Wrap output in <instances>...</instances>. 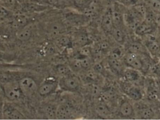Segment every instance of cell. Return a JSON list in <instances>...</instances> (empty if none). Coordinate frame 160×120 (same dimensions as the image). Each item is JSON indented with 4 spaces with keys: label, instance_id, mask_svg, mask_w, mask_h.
<instances>
[{
    "label": "cell",
    "instance_id": "obj_40",
    "mask_svg": "<svg viewBox=\"0 0 160 120\" xmlns=\"http://www.w3.org/2000/svg\"><path fill=\"white\" fill-rule=\"evenodd\" d=\"M8 15V11L5 8L0 7V17H4Z\"/></svg>",
    "mask_w": 160,
    "mask_h": 120
},
{
    "label": "cell",
    "instance_id": "obj_2",
    "mask_svg": "<svg viewBox=\"0 0 160 120\" xmlns=\"http://www.w3.org/2000/svg\"><path fill=\"white\" fill-rule=\"evenodd\" d=\"M64 16L67 22L76 27L84 26L90 20L84 13L77 11H67Z\"/></svg>",
    "mask_w": 160,
    "mask_h": 120
},
{
    "label": "cell",
    "instance_id": "obj_18",
    "mask_svg": "<svg viewBox=\"0 0 160 120\" xmlns=\"http://www.w3.org/2000/svg\"><path fill=\"white\" fill-rule=\"evenodd\" d=\"M110 34L114 40L118 44H122L125 40V35L121 28L113 27Z\"/></svg>",
    "mask_w": 160,
    "mask_h": 120
},
{
    "label": "cell",
    "instance_id": "obj_25",
    "mask_svg": "<svg viewBox=\"0 0 160 120\" xmlns=\"http://www.w3.org/2000/svg\"><path fill=\"white\" fill-rule=\"evenodd\" d=\"M149 51L153 55H157L159 52L160 46L158 42L155 40H149L146 45Z\"/></svg>",
    "mask_w": 160,
    "mask_h": 120
},
{
    "label": "cell",
    "instance_id": "obj_5",
    "mask_svg": "<svg viewBox=\"0 0 160 120\" xmlns=\"http://www.w3.org/2000/svg\"><path fill=\"white\" fill-rule=\"evenodd\" d=\"M59 86V81L53 79H48L42 83L38 87V92L41 96H47L54 92Z\"/></svg>",
    "mask_w": 160,
    "mask_h": 120
},
{
    "label": "cell",
    "instance_id": "obj_4",
    "mask_svg": "<svg viewBox=\"0 0 160 120\" xmlns=\"http://www.w3.org/2000/svg\"><path fill=\"white\" fill-rule=\"evenodd\" d=\"M3 89L5 95L9 101H18L22 94L18 82H7L3 85Z\"/></svg>",
    "mask_w": 160,
    "mask_h": 120
},
{
    "label": "cell",
    "instance_id": "obj_15",
    "mask_svg": "<svg viewBox=\"0 0 160 120\" xmlns=\"http://www.w3.org/2000/svg\"><path fill=\"white\" fill-rule=\"evenodd\" d=\"M119 113L124 118L131 117L133 113V108L131 104L128 101L123 102L119 107Z\"/></svg>",
    "mask_w": 160,
    "mask_h": 120
},
{
    "label": "cell",
    "instance_id": "obj_26",
    "mask_svg": "<svg viewBox=\"0 0 160 120\" xmlns=\"http://www.w3.org/2000/svg\"><path fill=\"white\" fill-rule=\"evenodd\" d=\"M139 114L141 118L143 119H151L154 117V112L149 108H143L139 111Z\"/></svg>",
    "mask_w": 160,
    "mask_h": 120
},
{
    "label": "cell",
    "instance_id": "obj_10",
    "mask_svg": "<svg viewBox=\"0 0 160 120\" xmlns=\"http://www.w3.org/2000/svg\"><path fill=\"white\" fill-rule=\"evenodd\" d=\"M71 109L69 106L65 104L57 106L56 110V119L68 120L71 117Z\"/></svg>",
    "mask_w": 160,
    "mask_h": 120
},
{
    "label": "cell",
    "instance_id": "obj_23",
    "mask_svg": "<svg viewBox=\"0 0 160 120\" xmlns=\"http://www.w3.org/2000/svg\"><path fill=\"white\" fill-rule=\"evenodd\" d=\"M55 70L57 74L61 77L66 76L72 74L71 68L69 65L65 64H59L55 67Z\"/></svg>",
    "mask_w": 160,
    "mask_h": 120
},
{
    "label": "cell",
    "instance_id": "obj_39",
    "mask_svg": "<svg viewBox=\"0 0 160 120\" xmlns=\"http://www.w3.org/2000/svg\"><path fill=\"white\" fill-rule=\"evenodd\" d=\"M148 97L150 100H156L158 97V92L154 89L149 91L148 94Z\"/></svg>",
    "mask_w": 160,
    "mask_h": 120
},
{
    "label": "cell",
    "instance_id": "obj_42",
    "mask_svg": "<svg viewBox=\"0 0 160 120\" xmlns=\"http://www.w3.org/2000/svg\"><path fill=\"white\" fill-rule=\"evenodd\" d=\"M74 3L77 5L82 6L87 2V0H73Z\"/></svg>",
    "mask_w": 160,
    "mask_h": 120
},
{
    "label": "cell",
    "instance_id": "obj_22",
    "mask_svg": "<svg viewBox=\"0 0 160 120\" xmlns=\"http://www.w3.org/2000/svg\"><path fill=\"white\" fill-rule=\"evenodd\" d=\"M126 94L128 96L134 101H139L142 97L141 90L136 87L131 86L129 88L128 91L126 92Z\"/></svg>",
    "mask_w": 160,
    "mask_h": 120
},
{
    "label": "cell",
    "instance_id": "obj_6",
    "mask_svg": "<svg viewBox=\"0 0 160 120\" xmlns=\"http://www.w3.org/2000/svg\"><path fill=\"white\" fill-rule=\"evenodd\" d=\"M64 23L61 21H54L49 22L47 26V31L48 34L52 36L62 35L66 31Z\"/></svg>",
    "mask_w": 160,
    "mask_h": 120
},
{
    "label": "cell",
    "instance_id": "obj_21",
    "mask_svg": "<svg viewBox=\"0 0 160 120\" xmlns=\"http://www.w3.org/2000/svg\"><path fill=\"white\" fill-rule=\"evenodd\" d=\"M137 70L133 68H128L124 71V75L126 80L129 82L136 81L139 78V74Z\"/></svg>",
    "mask_w": 160,
    "mask_h": 120
},
{
    "label": "cell",
    "instance_id": "obj_12",
    "mask_svg": "<svg viewBox=\"0 0 160 120\" xmlns=\"http://www.w3.org/2000/svg\"><path fill=\"white\" fill-rule=\"evenodd\" d=\"M32 34V26L27 25L22 27L17 34V38L21 41H26L31 38Z\"/></svg>",
    "mask_w": 160,
    "mask_h": 120
},
{
    "label": "cell",
    "instance_id": "obj_30",
    "mask_svg": "<svg viewBox=\"0 0 160 120\" xmlns=\"http://www.w3.org/2000/svg\"><path fill=\"white\" fill-rule=\"evenodd\" d=\"M69 66L71 70L74 71H79L82 68L80 60L78 58L73 59L70 61Z\"/></svg>",
    "mask_w": 160,
    "mask_h": 120
},
{
    "label": "cell",
    "instance_id": "obj_38",
    "mask_svg": "<svg viewBox=\"0 0 160 120\" xmlns=\"http://www.w3.org/2000/svg\"><path fill=\"white\" fill-rule=\"evenodd\" d=\"M93 70L98 74L102 73L103 71V68L102 65L101 64L97 63L94 65L93 66Z\"/></svg>",
    "mask_w": 160,
    "mask_h": 120
},
{
    "label": "cell",
    "instance_id": "obj_36",
    "mask_svg": "<svg viewBox=\"0 0 160 120\" xmlns=\"http://www.w3.org/2000/svg\"><path fill=\"white\" fill-rule=\"evenodd\" d=\"M43 2V4L45 5L50 6L51 7H55L58 5L59 0H40Z\"/></svg>",
    "mask_w": 160,
    "mask_h": 120
},
{
    "label": "cell",
    "instance_id": "obj_3",
    "mask_svg": "<svg viewBox=\"0 0 160 120\" xmlns=\"http://www.w3.org/2000/svg\"><path fill=\"white\" fill-rule=\"evenodd\" d=\"M18 83L22 93L26 97L32 96L38 90V87L35 80L30 77H23Z\"/></svg>",
    "mask_w": 160,
    "mask_h": 120
},
{
    "label": "cell",
    "instance_id": "obj_44",
    "mask_svg": "<svg viewBox=\"0 0 160 120\" xmlns=\"http://www.w3.org/2000/svg\"><path fill=\"white\" fill-rule=\"evenodd\" d=\"M32 1H33V2H37V1H40V0H31Z\"/></svg>",
    "mask_w": 160,
    "mask_h": 120
},
{
    "label": "cell",
    "instance_id": "obj_33",
    "mask_svg": "<svg viewBox=\"0 0 160 120\" xmlns=\"http://www.w3.org/2000/svg\"><path fill=\"white\" fill-rule=\"evenodd\" d=\"M149 5L153 11L160 13V0H149Z\"/></svg>",
    "mask_w": 160,
    "mask_h": 120
},
{
    "label": "cell",
    "instance_id": "obj_27",
    "mask_svg": "<svg viewBox=\"0 0 160 120\" xmlns=\"http://www.w3.org/2000/svg\"><path fill=\"white\" fill-rule=\"evenodd\" d=\"M129 52L138 53L143 52L144 51V48L142 44L139 42H133L131 43L129 46Z\"/></svg>",
    "mask_w": 160,
    "mask_h": 120
},
{
    "label": "cell",
    "instance_id": "obj_19",
    "mask_svg": "<svg viewBox=\"0 0 160 120\" xmlns=\"http://www.w3.org/2000/svg\"><path fill=\"white\" fill-rule=\"evenodd\" d=\"M57 107V106L52 104H48L45 106L44 113L47 118L49 120L56 119Z\"/></svg>",
    "mask_w": 160,
    "mask_h": 120
},
{
    "label": "cell",
    "instance_id": "obj_32",
    "mask_svg": "<svg viewBox=\"0 0 160 120\" xmlns=\"http://www.w3.org/2000/svg\"><path fill=\"white\" fill-rule=\"evenodd\" d=\"M114 96V93L112 90H108L103 92L101 94V99L102 101L105 103L106 102H109Z\"/></svg>",
    "mask_w": 160,
    "mask_h": 120
},
{
    "label": "cell",
    "instance_id": "obj_11",
    "mask_svg": "<svg viewBox=\"0 0 160 120\" xmlns=\"http://www.w3.org/2000/svg\"><path fill=\"white\" fill-rule=\"evenodd\" d=\"M75 42L76 45L80 48L89 46L92 43L88 34L84 32H80L76 35Z\"/></svg>",
    "mask_w": 160,
    "mask_h": 120
},
{
    "label": "cell",
    "instance_id": "obj_17",
    "mask_svg": "<svg viewBox=\"0 0 160 120\" xmlns=\"http://www.w3.org/2000/svg\"><path fill=\"white\" fill-rule=\"evenodd\" d=\"M108 63L110 69L114 74L119 75L123 72V67L120 60L109 58Z\"/></svg>",
    "mask_w": 160,
    "mask_h": 120
},
{
    "label": "cell",
    "instance_id": "obj_29",
    "mask_svg": "<svg viewBox=\"0 0 160 120\" xmlns=\"http://www.w3.org/2000/svg\"><path fill=\"white\" fill-rule=\"evenodd\" d=\"M80 60L82 68L88 69L90 67L93 63L92 59L91 57H82L80 58H78Z\"/></svg>",
    "mask_w": 160,
    "mask_h": 120
},
{
    "label": "cell",
    "instance_id": "obj_1",
    "mask_svg": "<svg viewBox=\"0 0 160 120\" xmlns=\"http://www.w3.org/2000/svg\"><path fill=\"white\" fill-rule=\"evenodd\" d=\"M59 86L64 90L74 92L80 89L81 83L79 79L71 74L61 77L59 80Z\"/></svg>",
    "mask_w": 160,
    "mask_h": 120
},
{
    "label": "cell",
    "instance_id": "obj_7",
    "mask_svg": "<svg viewBox=\"0 0 160 120\" xmlns=\"http://www.w3.org/2000/svg\"><path fill=\"white\" fill-rule=\"evenodd\" d=\"M101 26L103 31L110 34L114 27L112 7H109L104 12L101 22Z\"/></svg>",
    "mask_w": 160,
    "mask_h": 120
},
{
    "label": "cell",
    "instance_id": "obj_16",
    "mask_svg": "<svg viewBox=\"0 0 160 120\" xmlns=\"http://www.w3.org/2000/svg\"><path fill=\"white\" fill-rule=\"evenodd\" d=\"M48 7V6L43 4H38L32 2L25 4L22 7L25 11L34 12L44 11Z\"/></svg>",
    "mask_w": 160,
    "mask_h": 120
},
{
    "label": "cell",
    "instance_id": "obj_43",
    "mask_svg": "<svg viewBox=\"0 0 160 120\" xmlns=\"http://www.w3.org/2000/svg\"><path fill=\"white\" fill-rule=\"evenodd\" d=\"M16 1H17L16 0H4L6 4H7L8 5L10 6H12L15 5Z\"/></svg>",
    "mask_w": 160,
    "mask_h": 120
},
{
    "label": "cell",
    "instance_id": "obj_9",
    "mask_svg": "<svg viewBox=\"0 0 160 120\" xmlns=\"http://www.w3.org/2000/svg\"><path fill=\"white\" fill-rule=\"evenodd\" d=\"M26 119L23 114L17 108L10 106L4 105L3 119L24 120Z\"/></svg>",
    "mask_w": 160,
    "mask_h": 120
},
{
    "label": "cell",
    "instance_id": "obj_28",
    "mask_svg": "<svg viewBox=\"0 0 160 120\" xmlns=\"http://www.w3.org/2000/svg\"><path fill=\"white\" fill-rule=\"evenodd\" d=\"M124 55L123 50L119 47L114 49L110 53L109 58L120 60Z\"/></svg>",
    "mask_w": 160,
    "mask_h": 120
},
{
    "label": "cell",
    "instance_id": "obj_24",
    "mask_svg": "<svg viewBox=\"0 0 160 120\" xmlns=\"http://www.w3.org/2000/svg\"><path fill=\"white\" fill-rule=\"evenodd\" d=\"M57 45L62 48L70 47L72 46V41L68 36L61 35L58 36L57 41Z\"/></svg>",
    "mask_w": 160,
    "mask_h": 120
},
{
    "label": "cell",
    "instance_id": "obj_20",
    "mask_svg": "<svg viewBox=\"0 0 160 120\" xmlns=\"http://www.w3.org/2000/svg\"><path fill=\"white\" fill-rule=\"evenodd\" d=\"M152 30H153V27H152V24L145 22H142L135 29V31L137 34L143 35L146 34L151 32Z\"/></svg>",
    "mask_w": 160,
    "mask_h": 120
},
{
    "label": "cell",
    "instance_id": "obj_8",
    "mask_svg": "<svg viewBox=\"0 0 160 120\" xmlns=\"http://www.w3.org/2000/svg\"><path fill=\"white\" fill-rule=\"evenodd\" d=\"M125 63L130 68L136 70L142 69L143 63L137 53L128 52L124 57Z\"/></svg>",
    "mask_w": 160,
    "mask_h": 120
},
{
    "label": "cell",
    "instance_id": "obj_37",
    "mask_svg": "<svg viewBox=\"0 0 160 120\" xmlns=\"http://www.w3.org/2000/svg\"><path fill=\"white\" fill-rule=\"evenodd\" d=\"M110 46V44L107 41H102L99 44L98 46V48L99 49L102 51V50H106L108 49Z\"/></svg>",
    "mask_w": 160,
    "mask_h": 120
},
{
    "label": "cell",
    "instance_id": "obj_41",
    "mask_svg": "<svg viewBox=\"0 0 160 120\" xmlns=\"http://www.w3.org/2000/svg\"><path fill=\"white\" fill-rule=\"evenodd\" d=\"M4 104L0 103V120L3 119Z\"/></svg>",
    "mask_w": 160,
    "mask_h": 120
},
{
    "label": "cell",
    "instance_id": "obj_31",
    "mask_svg": "<svg viewBox=\"0 0 160 120\" xmlns=\"http://www.w3.org/2000/svg\"><path fill=\"white\" fill-rule=\"evenodd\" d=\"M134 9L143 17H145L147 13L146 7L142 4H137L134 6Z\"/></svg>",
    "mask_w": 160,
    "mask_h": 120
},
{
    "label": "cell",
    "instance_id": "obj_13",
    "mask_svg": "<svg viewBox=\"0 0 160 120\" xmlns=\"http://www.w3.org/2000/svg\"><path fill=\"white\" fill-rule=\"evenodd\" d=\"M96 113L99 117L107 118L111 116V112L106 103L103 101L99 102L95 108Z\"/></svg>",
    "mask_w": 160,
    "mask_h": 120
},
{
    "label": "cell",
    "instance_id": "obj_14",
    "mask_svg": "<svg viewBox=\"0 0 160 120\" xmlns=\"http://www.w3.org/2000/svg\"><path fill=\"white\" fill-rule=\"evenodd\" d=\"M112 14L114 27L121 28L124 22V17L121 11L115 5L113 8H112Z\"/></svg>",
    "mask_w": 160,
    "mask_h": 120
},
{
    "label": "cell",
    "instance_id": "obj_34",
    "mask_svg": "<svg viewBox=\"0 0 160 120\" xmlns=\"http://www.w3.org/2000/svg\"><path fill=\"white\" fill-rule=\"evenodd\" d=\"M79 54L82 57H91L92 50L88 46L83 47L81 48Z\"/></svg>",
    "mask_w": 160,
    "mask_h": 120
},
{
    "label": "cell",
    "instance_id": "obj_35",
    "mask_svg": "<svg viewBox=\"0 0 160 120\" xmlns=\"http://www.w3.org/2000/svg\"><path fill=\"white\" fill-rule=\"evenodd\" d=\"M118 2L125 6H134L137 4L138 0H117Z\"/></svg>",
    "mask_w": 160,
    "mask_h": 120
}]
</instances>
